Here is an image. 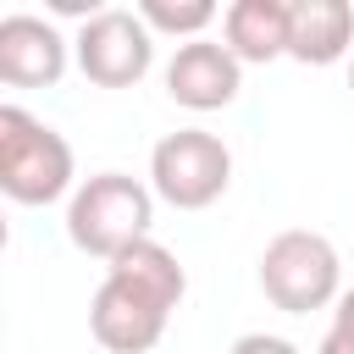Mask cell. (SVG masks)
Listing matches in <instances>:
<instances>
[{
  "label": "cell",
  "mask_w": 354,
  "mask_h": 354,
  "mask_svg": "<svg viewBox=\"0 0 354 354\" xmlns=\"http://www.w3.org/2000/svg\"><path fill=\"white\" fill-rule=\"evenodd\" d=\"M149 221H155V194L127 171L88 177L66 205V238L83 254H100L105 266L122 249H133L138 238H149Z\"/></svg>",
  "instance_id": "cell-1"
},
{
  "label": "cell",
  "mask_w": 354,
  "mask_h": 354,
  "mask_svg": "<svg viewBox=\"0 0 354 354\" xmlns=\"http://www.w3.org/2000/svg\"><path fill=\"white\" fill-rule=\"evenodd\" d=\"M0 188L17 205H50L72 188V144L22 105H0Z\"/></svg>",
  "instance_id": "cell-2"
},
{
  "label": "cell",
  "mask_w": 354,
  "mask_h": 354,
  "mask_svg": "<svg viewBox=\"0 0 354 354\" xmlns=\"http://www.w3.org/2000/svg\"><path fill=\"white\" fill-rule=\"evenodd\" d=\"M337 277H343L337 249L321 232H304V227L277 232L266 243V254H260V293L277 310H288V315H310V310L337 304L343 299L337 293Z\"/></svg>",
  "instance_id": "cell-3"
},
{
  "label": "cell",
  "mask_w": 354,
  "mask_h": 354,
  "mask_svg": "<svg viewBox=\"0 0 354 354\" xmlns=\"http://www.w3.org/2000/svg\"><path fill=\"white\" fill-rule=\"evenodd\" d=\"M227 183H232V155L205 127H177L149 149V188L177 210L216 205L227 194Z\"/></svg>",
  "instance_id": "cell-4"
},
{
  "label": "cell",
  "mask_w": 354,
  "mask_h": 354,
  "mask_svg": "<svg viewBox=\"0 0 354 354\" xmlns=\"http://www.w3.org/2000/svg\"><path fill=\"white\" fill-rule=\"evenodd\" d=\"M72 44H77L83 77L100 83V88H127L155 61V33L144 28V17L138 11H116V6L111 11H88Z\"/></svg>",
  "instance_id": "cell-5"
},
{
  "label": "cell",
  "mask_w": 354,
  "mask_h": 354,
  "mask_svg": "<svg viewBox=\"0 0 354 354\" xmlns=\"http://www.w3.org/2000/svg\"><path fill=\"white\" fill-rule=\"evenodd\" d=\"M166 315L171 310L160 299H149L144 288H133L111 271H105V282L94 288V304H88V326L111 354H149L166 337Z\"/></svg>",
  "instance_id": "cell-6"
},
{
  "label": "cell",
  "mask_w": 354,
  "mask_h": 354,
  "mask_svg": "<svg viewBox=\"0 0 354 354\" xmlns=\"http://www.w3.org/2000/svg\"><path fill=\"white\" fill-rule=\"evenodd\" d=\"M238 83H243V61L216 44V39H194V44H177L171 66H166V94L188 111H221L238 100Z\"/></svg>",
  "instance_id": "cell-7"
},
{
  "label": "cell",
  "mask_w": 354,
  "mask_h": 354,
  "mask_svg": "<svg viewBox=\"0 0 354 354\" xmlns=\"http://www.w3.org/2000/svg\"><path fill=\"white\" fill-rule=\"evenodd\" d=\"M66 72V39L28 11L0 17V83L11 88H50Z\"/></svg>",
  "instance_id": "cell-8"
},
{
  "label": "cell",
  "mask_w": 354,
  "mask_h": 354,
  "mask_svg": "<svg viewBox=\"0 0 354 354\" xmlns=\"http://www.w3.org/2000/svg\"><path fill=\"white\" fill-rule=\"evenodd\" d=\"M354 44V6L348 0H293L288 6V55L304 66H332Z\"/></svg>",
  "instance_id": "cell-9"
},
{
  "label": "cell",
  "mask_w": 354,
  "mask_h": 354,
  "mask_svg": "<svg viewBox=\"0 0 354 354\" xmlns=\"http://www.w3.org/2000/svg\"><path fill=\"white\" fill-rule=\"evenodd\" d=\"M221 39L238 61H277L288 55V6L282 0H232L221 11Z\"/></svg>",
  "instance_id": "cell-10"
},
{
  "label": "cell",
  "mask_w": 354,
  "mask_h": 354,
  "mask_svg": "<svg viewBox=\"0 0 354 354\" xmlns=\"http://www.w3.org/2000/svg\"><path fill=\"white\" fill-rule=\"evenodd\" d=\"M105 271H111V277H122V282H133V288H144V293H149V299H160L166 310H177V299L188 293V277H183L177 254H171L166 243H155V238H138V243H133V249H122Z\"/></svg>",
  "instance_id": "cell-11"
},
{
  "label": "cell",
  "mask_w": 354,
  "mask_h": 354,
  "mask_svg": "<svg viewBox=\"0 0 354 354\" xmlns=\"http://www.w3.org/2000/svg\"><path fill=\"white\" fill-rule=\"evenodd\" d=\"M138 17L149 33H177V39H205V28L216 22L210 0H138Z\"/></svg>",
  "instance_id": "cell-12"
},
{
  "label": "cell",
  "mask_w": 354,
  "mask_h": 354,
  "mask_svg": "<svg viewBox=\"0 0 354 354\" xmlns=\"http://www.w3.org/2000/svg\"><path fill=\"white\" fill-rule=\"evenodd\" d=\"M315 354H354V288L337 299L332 326H326V337H321V348H315Z\"/></svg>",
  "instance_id": "cell-13"
},
{
  "label": "cell",
  "mask_w": 354,
  "mask_h": 354,
  "mask_svg": "<svg viewBox=\"0 0 354 354\" xmlns=\"http://www.w3.org/2000/svg\"><path fill=\"white\" fill-rule=\"evenodd\" d=\"M227 354H299V348H293L288 337H271V332H243Z\"/></svg>",
  "instance_id": "cell-14"
},
{
  "label": "cell",
  "mask_w": 354,
  "mask_h": 354,
  "mask_svg": "<svg viewBox=\"0 0 354 354\" xmlns=\"http://www.w3.org/2000/svg\"><path fill=\"white\" fill-rule=\"evenodd\" d=\"M348 88H354V66H348Z\"/></svg>",
  "instance_id": "cell-15"
}]
</instances>
